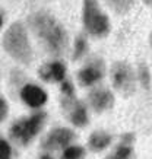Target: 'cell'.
Wrapping results in <instances>:
<instances>
[{
  "label": "cell",
  "instance_id": "obj_16",
  "mask_svg": "<svg viewBox=\"0 0 152 159\" xmlns=\"http://www.w3.org/2000/svg\"><path fill=\"white\" fill-rule=\"evenodd\" d=\"M107 5L118 15H126L129 13L132 7L135 6L136 0H105Z\"/></svg>",
  "mask_w": 152,
  "mask_h": 159
},
{
  "label": "cell",
  "instance_id": "obj_20",
  "mask_svg": "<svg viewBox=\"0 0 152 159\" xmlns=\"http://www.w3.org/2000/svg\"><path fill=\"white\" fill-rule=\"evenodd\" d=\"M7 114H9V104L3 97H0V123L7 118Z\"/></svg>",
  "mask_w": 152,
  "mask_h": 159
},
{
  "label": "cell",
  "instance_id": "obj_13",
  "mask_svg": "<svg viewBox=\"0 0 152 159\" xmlns=\"http://www.w3.org/2000/svg\"><path fill=\"white\" fill-rule=\"evenodd\" d=\"M89 51V44H88V39L85 37L84 34H81L76 37L75 39V44H73V53H72V60H81L84 58Z\"/></svg>",
  "mask_w": 152,
  "mask_h": 159
},
{
  "label": "cell",
  "instance_id": "obj_24",
  "mask_svg": "<svg viewBox=\"0 0 152 159\" xmlns=\"http://www.w3.org/2000/svg\"><path fill=\"white\" fill-rule=\"evenodd\" d=\"M145 5H148V6H152V0H142Z\"/></svg>",
  "mask_w": 152,
  "mask_h": 159
},
{
  "label": "cell",
  "instance_id": "obj_12",
  "mask_svg": "<svg viewBox=\"0 0 152 159\" xmlns=\"http://www.w3.org/2000/svg\"><path fill=\"white\" fill-rule=\"evenodd\" d=\"M113 143V136L105 130H95L88 139V149L91 152H103Z\"/></svg>",
  "mask_w": 152,
  "mask_h": 159
},
{
  "label": "cell",
  "instance_id": "obj_14",
  "mask_svg": "<svg viewBox=\"0 0 152 159\" xmlns=\"http://www.w3.org/2000/svg\"><path fill=\"white\" fill-rule=\"evenodd\" d=\"M136 77H137V82L142 85V88L145 89V91H151V88H152V76H151V70H149V67H148V64L140 63V64L137 66Z\"/></svg>",
  "mask_w": 152,
  "mask_h": 159
},
{
  "label": "cell",
  "instance_id": "obj_4",
  "mask_svg": "<svg viewBox=\"0 0 152 159\" xmlns=\"http://www.w3.org/2000/svg\"><path fill=\"white\" fill-rule=\"evenodd\" d=\"M45 118H47V114L44 111H37L32 116L15 121L10 127V137L24 146L30 145L39 134V131L43 130Z\"/></svg>",
  "mask_w": 152,
  "mask_h": 159
},
{
  "label": "cell",
  "instance_id": "obj_7",
  "mask_svg": "<svg viewBox=\"0 0 152 159\" xmlns=\"http://www.w3.org/2000/svg\"><path fill=\"white\" fill-rule=\"evenodd\" d=\"M75 139H76V134H75V131L72 129L57 127V129H53L48 134L45 136L41 146L47 152H51V150H63L64 148L72 145Z\"/></svg>",
  "mask_w": 152,
  "mask_h": 159
},
{
  "label": "cell",
  "instance_id": "obj_1",
  "mask_svg": "<svg viewBox=\"0 0 152 159\" xmlns=\"http://www.w3.org/2000/svg\"><path fill=\"white\" fill-rule=\"evenodd\" d=\"M28 25L50 54L60 57L67 51V31L53 15H50L48 12H44V10L35 12L28 18Z\"/></svg>",
  "mask_w": 152,
  "mask_h": 159
},
{
  "label": "cell",
  "instance_id": "obj_23",
  "mask_svg": "<svg viewBox=\"0 0 152 159\" xmlns=\"http://www.w3.org/2000/svg\"><path fill=\"white\" fill-rule=\"evenodd\" d=\"M3 22H5V18H3V13L0 12V28L3 26Z\"/></svg>",
  "mask_w": 152,
  "mask_h": 159
},
{
  "label": "cell",
  "instance_id": "obj_18",
  "mask_svg": "<svg viewBox=\"0 0 152 159\" xmlns=\"http://www.w3.org/2000/svg\"><path fill=\"white\" fill-rule=\"evenodd\" d=\"M0 159H12V146L2 136H0Z\"/></svg>",
  "mask_w": 152,
  "mask_h": 159
},
{
  "label": "cell",
  "instance_id": "obj_3",
  "mask_svg": "<svg viewBox=\"0 0 152 159\" xmlns=\"http://www.w3.org/2000/svg\"><path fill=\"white\" fill-rule=\"evenodd\" d=\"M82 24L85 32L92 38H105L111 31V22L101 9L98 0H84Z\"/></svg>",
  "mask_w": 152,
  "mask_h": 159
},
{
  "label": "cell",
  "instance_id": "obj_22",
  "mask_svg": "<svg viewBox=\"0 0 152 159\" xmlns=\"http://www.w3.org/2000/svg\"><path fill=\"white\" fill-rule=\"evenodd\" d=\"M39 159H54V158L50 153H44V155H41V156H39Z\"/></svg>",
  "mask_w": 152,
  "mask_h": 159
},
{
  "label": "cell",
  "instance_id": "obj_11",
  "mask_svg": "<svg viewBox=\"0 0 152 159\" xmlns=\"http://www.w3.org/2000/svg\"><path fill=\"white\" fill-rule=\"evenodd\" d=\"M38 76L45 82H63L66 79V64L62 63L60 60L50 61L47 64H44L43 67H39Z\"/></svg>",
  "mask_w": 152,
  "mask_h": 159
},
{
  "label": "cell",
  "instance_id": "obj_5",
  "mask_svg": "<svg viewBox=\"0 0 152 159\" xmlns=\"http://www.w3.org/2000/svg\"><path fill=\"white\" fill-rule=\"evenodd\" d=\"M111 85L123 97H132L136 91V70L126 60H117L110 69Z\"/></svg>",
  "mask_w": 152,
  "mask_h": 159
},
{
  "label": "cell",
  "instance_id": "obj_6",
  "mask_svg": "<svg viewBox=\"0 0 152 159\" xmlns=\"http://www.w3.org/2000/svg\"><path fill=\"white\" fill-rule=\"evenodd\" d=\"M105 76V63L103 58H91L84 67L79 70L78 80L79 85L84 88H91L99 83Z\"/></svg>",
  "mask_w": 152,
  "mask_h": 159
},
{
  "label": "cell",
  "instance_id": "obj_9",
  "mask_svg": "<svg viewBox=\"0 0 152 159\" xmlns=\"http://www.w3.org/2000/svg\"><path fill=\"white\" fill-rule=\"evenodd\" d=\"M88 105L97 114L111 110L114 105V93L107 88H94L88 93Z\"/></svg>",
  "mask_w": 152,
  "mask_h": 159
},
{
  "label": "cell",
  "instance_id": "obj_21",
  "mask_svg": "<svg viewBox=\"0 0 152 159\" xmlns=\"http://www.w3.org/2000/svg\"><path fill=\"white\" fill-rule=\"evenodd\" d=\"M135 134L133 133H124V134H122V142L120 143H124V145H133L135 143Z\"/></svg>",
  "mask_w": 152,
  "mask_h": 159
},
{
  "label": "cell",
  "instance_id": "obj_2",
  "mask_svg": "<svg viewBox=\"0 0 152 159\" xmlns=\"http://www.w3.org/2000/svg\"><path fill=\"white\" fill-rule=\"evenodd\" d=\"M3 48L10 57L21 64L28 66L32 61V47L28 31L22 22H13L3 35Z\"/></svg>",
  "mask_w": 152,
  "mask_h": 159
},
{
  "label": "cell",
  "instance_id": "obj_25",
  "mask_svg": "<svg viewBox=\"0 0 152 159\" xmlns=\"http://www.w3.org/2000/svg\"><path fill=\"white\" fill-rule=\"evenodd\" d=\"M149 45L152 47V29H151V34H149Z\"/></svg>",
  "mask_w": 152,
  "mask_h": 159
},
{
  "label": "cell",
  "instance_id": "obj_10",
  "mask_svg": "<svg viewBox=\"0 0 152 159\" xmlns=\"http://www.w3.org/2000/svg\"><path fill=\"white\" fill-rule=\"evenodd\" d=\"M21 99L25 105H28L30 108H41L43 105H45V102L48 99L47 92L43 89L41 86L35 85V83H26L22 89H21Z\"/></svg>",
  "mask_w": 152,
  "mask_h": 159
},
{
  "label": "cell",
  "instance_id": "obj_17",
  "mask_svg": "<svg viewBox=\"0 0 152 159\" xmlns=\"http://www.w3.org/2000/svg\"><path fill=\"white\" fill-rule=\"evenodd\" d=\"M86 155L84 146L79 145H69L62 152V159H84Z\"/></svg>",
  "mask_w": 152,
  "mask_h": 159
},
{
  "label": "cell",
  "instance_id": "obj_19",
  "mask_svg": "<svg viewBox=\"0 0 152 159\" xmlns=\"http://www.w3.org/2000/svg\"><path fill=\"white\" fill-rule=\"evenodd\" d=\"M60 91L64 98H75V86L72 80L69 79H64L63 82H60Z\"/></svg>",
  "mask_w": 152,
  "mask_h": 159
},
{
  "label": "cell",
  "instance_id": "obj_8",
  "mask_svg": "<svg viewBox=\"0 0 152 159\" xmlns=\"http://www.w3.org/2000/svg\"><path fill=\"white\" fill-rule=\"evenodd\" d=\"M62 105L69 114V121L79 129L86 127L89 123L88 108L82 101H79L76 98H64L62 101Z\"/></svg>",
  "mask_w": 152,
  "mask_h": 159
},
{
  "label": "cell",
  "instance_id": "obj_15",
  "mask_svg": "<svg viewBox=\"0 0 152 159\" xmlns=\"http://www.w3.org/2000/svg\"><path fill=\"white\" fill-rule=\"evenodd\" d=\"M133 153H135V152H133L132 145L120 143L111 153L107 155L104 159H133Z\"/></svg>",
  "mask_w": 152,
  "mask_h": 159
}]
</instances>
